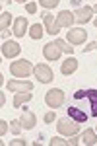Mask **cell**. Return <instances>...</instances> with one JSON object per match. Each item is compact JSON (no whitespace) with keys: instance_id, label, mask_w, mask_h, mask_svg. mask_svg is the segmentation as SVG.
Segmentation results:
<instances>
[{"instance_id":"34","label":"cell","mask_w":97,"mask_h":146,"mask_svg":"<svg viewBox=\"0 0 97 146\" xmlns=\"http://www.w3.org/2000/svg\"><path fill=\"white\" fill-rule=\"evenodd\" d=\"M70 2H72L74 6H78V8H80V2H82V0H70Z\"/></svg>"},{"instance_id":"12","label":"cell","mask_w":97,"mask_h":146,"mask_svg":"<svg viewBox=\"0 0 97 146\" xmlns=\"http://www.w3.org/2000/svg\"><path fill=\"white\" fill-rule=\"evenodd\" d=\"M76 70H78V60H76L74 56L66 58L64 62L60 64V72H62V76H70V74H74Z\"/></svg>"},{"instance_id":"21","label":"cell","mask_w":97,"mask_h":146,"mask_svg":"<svg viewBox=\"0 0 97 146\" xmlns=\"http://www.w3.org/2000/svg\"><path fill=\"white\" fill-rule=\"evenodd\" d=\"M54 43H56V47H58L62 53H68V55H72V53H74V47H70V43L64 41V39H56Z\"/></svg>"},{"instance_id":"15","label":"cell","mask_w":97,"mask_h":146,"mask_svg":"<svg viewBox=\"0 0 97 146\" xmlns=\"http://www.w3.org/2000/svg\"><path fill=\"white\" fill-rule=\"evenodd\" d=\"M84 144L87 146H93L97 144V131H93V129H86L84 133H82V138H80Z\"/></svg>"},{"instance_id":"14","label":"cell","mask_w":97,"mask_h":146,"mask_svg":"<svg viewBox=\"0 0 97 146\" xmlns=\"http://www.w3.org/2000/svg\"><path fill=\"white\" fill-rule=\"evenodd\" d=\"M14 35L16 37H23V35L27 33V20L25 18H16L14 20Z\"/></svg>"},{"instance_id":"9","label":"cell","mask_w":97,"mask_h":146,"mask_svg":"<svg viewBox=\"0 0 97 146\" xmlns=\"http://www.w3.org/2000/svg\"><path fill=\"white\" fill-rule=\"evenodd\" d=\"M20 51H22V47H20V43H16V41H4L2 43V56H6V58L18 56Z\"/></svg>"},{"instance_id":"38","label":"cell","mask_w":97,"mask_h":146,"mask_svg":"<svg viewBox=\"0 0 97 146\" xmlns=\"http://www.w3.org/2000/svg\"><path fill=\"white\" fill-rule=\"evenodd\" d=\"M2 2H12V0H2Z\"/></svg>"},{"instance_id":"3","label":"cell","mask_w":97,"mask_h":146,"mask_svg":"<svg viewBox=\"0 0 97 146\" xmlns=\"http://www.w3.org/2000/svg\"><path fill=\"white\" fill-rule=\"evenodd\" d=\"M45 103L51 107V109H58L62 103H64V92L58 90V88H53L45 94Z\"/></svg>"},{"instance_id":"25","label":"cell","mask_w":97,"mask_h":146,"mask_svg":"<svg viewBox=\"0 0 97 146\" xmlns=\"http://www.w3.org/2000/svg\"><path fill=\"white\" fill-rule=\"evenodd\" d=\"M25 12H27V14H35V12H37V4H35V2H27V4H25Z\"/></svg>"},{"instance_id":"19","label":"cell","mask_w":97,"mask_h":146,"mask_svg":"<svg viewBox=\"0 0 97 146\" xmlns=\"http://www.w3.org/2000/svg\"><path fill=\"white\" fill-rule=\"evenodd\" d=\"M43 33H47V31H43V25H41V23H33L31 29H29V35H31V39H35V41L41 39Z\"/></svg>"},{"instance_id":"22","label":"cell","mask_w":97,"mask_h":146,"mask_svg":"<svg viewBox=\"0 0 97 146\" xmlns=\"http://www.w3.org/2000/svg\"><path fill=\"white\" fill-rule=\"evenodd\" d=\"M58 2H60V0H39V4H41L43 8H51V10L58 6Z\"/></svg>"},{"instance_id":"32","label":"cell","mask_w":97,"mask_h":146,"mask_svg":"<svg viewBox=\"0 0 97 146\" xmlns=\"http://www.w3.org/2000/svg\"><path fill=\"white\" fill-rule=\"evenodd\" d=\"M10 33H14V31H10V29H4V31H2V39H6Z\"/></svg>"},{"instance_id":"13","label":"cell","mask_w":97,"mask_h":146,"mask_svg":"<svg viewBox=\"0 0 97 146\" xmlns=\"http://www.w3.org/2000/svg\"><path fill=\"white\" fill-rule=\"evenodd\" d=\"M20 121H22V127H23V129H27V131H29V129H33V127L37 125V117H35V113H33V111L25 109Z\"/></svg>"},{"instance_id":"20","label":"cell","mask_w":97,"mask_h":146,"mask_svg":"<svg viewBox=\"0 0 97 146\" xmlns=\"http://www.w3.org/2000/svg\"><path fill=\"white\" fill-rule=\"evenodd\" d=\"M10 23H12V14L10 12H2V14H0V31L8 29Z\"/></svg>"},{"instance_id":"1","label":"cell","mask_w":97,"mask_h":146,"mask_svg":"<svg viewBox=\"0 0 97 146\" xmlns=\"http://www.w3.org/2000/svg\"><path fill=\"white\" fill-rule=\"evenodd\" d=\"M33 64L29 60H25V58H20V60H16V62H12L10 64V72L14 78H27V76H31L33 74Z\"/></svg>"},{"instance_id":"8","label":"cell","mask_w":97,"mask_h":146,"mask_svg":"<svg viewBox=\"0 0 97 146\" xmlns=\"http://www.w3.org/2000/svg\"><path fill=\"white\" fill-rule=\"evenodd\" d=\"M43 23H45V29L49 35H56L60 31V27L56 25V16H53L51 12H45L43 14Z\"/></svg>"},{"instance_id":"36","label":"cell","mask_w":97,"mask_h":146,"mask_svg":"<svg viewBox=\"0 0 97 146\" xmlns=\"http://www.w3.org/2000/svg\"><path fill=\"white\" fill-rule=\"evenodd\" d=\"M93 12H97V4H95V6H93Z\"/></svg>"},{"instance_id":"17","label":"cell","mask_w":97,"mask_h":146,"mask_svg":"<svg viewBox=\"0 0 97 146\" xmlns=\"http://www.w3.org/2000/svg\"><path fill=\"white\" fill-rule=\"evenodd\" d=\"M33 98L31 92H18L16 96H14V107H20L23 103H27V101Z\"/></svg>"},{"instance_id":"6","label":"cell","mask_w":97,"mask_h":146,"mask_svg":"<svg viewBox=\"0 0 97 146\" xmlns=\"http://www.w3.org/2000/svg\"><path fill=\"white\" fill-rule=\"evenodd\" d=\"M6 88H8L10 92H16V94H18V92H31L33 84L29 82V80H20L18 78V80H10V82L6 84Z\"/></svg>"},{"instance_id":"31","label":"cell","mask_w":97,"mask_h":146,"mask_svg":"<svg viewBox=\"0 0 97 146\" xmlns=\"http://www.w3.org/2000/svg\"><path fill=\"white\" fill-rule=\"evenodd\" d=\"M78 142H80V138H76V135L72 136L70 140H68V144H70V146H76V144H78Z\"/></svg>"},{"instance_id":"30","label":"cell","mask_w":97,"mask_h":146,"mask_svg":"<svg viewBox=\"0 0 97 146\" xmlns=\"http://www.w3.org/2000/svg\"><path fill=\"white\" fill-rule=\"evenodd\" d=\"M10 144H12V146H18V144H20V146H25V144H27V142H25V140H22V138H20V140H12Z\"/></svg>"},{"instance_id":"4","label":"cell","mask_w":97,"mask_h":146,"mask_svg":"<svg viewBox=\"0 0 97 146\" xmlns=\"http://www.w3.org/2000/svg\"><path fill=\"white\" fill-rule=\"evenodd\" d=\"M33 74H35V78L39 80L41 84H49V82H53V78H54L51 66H49V64H43V62H41V64H35Z\"/></svg>"},{"instance_id":"18","label":"cell","mask_w":97,"mask_h":146,"mask_svg":"<svg viewBox=\"0 0 97 146\" xmlns=\"http://www.w3.org/2000/svg\"><path fill=\"white\" fill-rule=\"evenodd\" d=\"M86 98L91 103V115L97 117V90H86Z\"/></svg>"},{"instance_id":"2","label":"cell","mask_w":97,"mask_h":146,"mask_svg":"<svg viewBox=\"0 0 97 146\" xmlns=\"http://www.w3.org/2000/svg\"><path fill=\"white\" fill-rule=\"evenodd\" d=\"M56 129H58V133L60 135H64V136H74L80 133V123L78 121H74L72 117L70 119H58L56 121Z\"/></svg>"},{"instance_id":"26","label":"cell","mask_w":97,"mask_h":146,"mask_svg":"<svg viewBox=\"0 0 97 146\" xmlns=\"http://www.w3.org/2000/svg\"><path fill=\"white\" fill-rule=\"evenodd\" d=\"M8 125H10V123H6L4 119L0 121V136H2V138H4V135H6V131H8Z\"/></svg>"},{"instance_id":"16","label":"cell","mask_w":97,"mask_h":146,"mask_svg":"<svg viewBox=\"0 0 97 146\" xmlns=\"http://www.w3.org/2000/svg\"><path fill=\"white\" fill-rule=\"evenodd\" d=\"M68 117H72L74 121H78V123H86L87 121V115L82 109H78V107H68Z\"/></svg>"},{"instance_id":"27","label":"cell","mask_w":97,"mask_h":146,"mask_svg":"<svg viewBox=\"0 0 97 146\" xmlns=\"http://www.w3.org/2000/svg\"><path fill=\"white\" fill-rule=\"evenodd\" d=\"M53 121H56V115H54V111H49L47 115H45V123H53Z\"/></svg>"},{"instance_id":"11","label":"cell","mask_w":97,"mask_h":146,"mask_svg":"<svg viewBox=\"0 0 97 146\" xmlns=\"http://www.w3.org/2000/svg\"><path fill=\"white\" fill-rule=\"evenodd\" d=\"M74 23V14L72 12H68V10H62L58 16H56V25L62 29V27H70Z\"/></svg>"},{"instance_id":"10","label":"cell","mask_w":97,"mask_h":146,"mask_svg":"<svg viewBox=\"0 0 97 146\" xmlns=\"http://www.w3.org/2000/svg\"><path fill=\"white\" fill-rule=\"evenodd\" d=\"M60 49L56 47V43H47V45L43 47V55L47 60H58L60 58Z\"/></svg>"},{"instance_id":"29","label":"cell","mask_w":97,"mask_h":146,"mask_svg":"<svg viewBox=\"0 0 97 146\" xmlns=\"http://www.w3.org/2000/svg\"><path fill=\"white\" fill-rule=\"evenodd\" d=\"M86 98V90H78L74 94V100H84Z\"/></svg>"},{"instance_id":"23","label":"cell","mask_w":97,"mask_h":146,"mask_svg":"<svg viewBox=\"0 0 97 146\" xmlns=\"http://www.w3.org/2000/svg\"><path fill=\"white\" fill-rule=\"evenodd\" d=\"M20 129H23L22 121H12V123H10V131L14 133V135H20Z\"/></svg>"},{"instance_id":"37","label":"cell","mask_w":97,"mask_h":146,"mask_svg":"<svg viewBox=\"0 0 97 146\" xmlns=\"http://www.w3.org/2000/svg\"><path fill=\"white\" fill-rule=\"evenodd\" d=\"M16 2H27V0H16Z\"/></svg>"},{"instance_id":"35","label":"cell","mask_w":97,"mask_h":146,"mask_svg":"<svg viewBox=\"0 0 97 146\" xmlns=\"http://www.w3.org/2000/svg\"><path fill=\"white\" fill-rule=\"evenodd\" d=\"M93 25H95V27H97V18H95V20H93Z\"/></svg>"},{"instance_id":"33","label":"cell","mask_w":97,"mask_h":146,"mask_svg":"<svg viewBox=\"0 0 97 146\" xmlns=\"http://www.w3.org/2000/svg\"><path fill=\"white\" fill-rule=\"evenodd\" d=\"M4 103H6V98H4V94H2V96H0V105L4 107Z\"/></svg>"},{"instance_id":"24","label":"cell","mask_w":97,"mask_h":146,"mask_svg":"<svg viewBox=\"0 0 97 146\" xmlns=\"http://www.w3.org/2000/svg\"><path fill=\"white\" fill-rule=\"evenodd\" d=\"M66 144H68V140L60 138V136H54V138H51V146H66Z\"/></svg>"},{"instance_id":"7","label":"cell","mask_w":97,"mask_h":146,"mask_svg":"<svg viewBox=\"0 0 97 146\" xmlns=\"http://www.w3.org/2000/svg\"><path fill=\"white\" fill-rule=\"evenodd\" d=\"M91 14H93V8H91V6H80V8L74 12V22L76 23L91 22Z\"/></svg>"},{"instance_id":"5","label":"cell","mask_w":97,"mask_h":146,"mask_svg":"<svg viewBox=\"0 0 97 146\" xmlns=\"http://www.w3.org/2000/svg\"><path fill=\"white\" fill-rule=\"evenodd\" d=\"M86 39H87V31L84 27H74L66 33V41L70 45H82V43H86Z\"/></svg>"},{"instance_id":"28","label":"cell","mask_w":97,"mask_h":146,"mask_svg":"<svg viewBox=\"0 0 97 146\" xmlns=\"http://www.w3.org/2000/svg\"><path fill=\"white\" fill-rule=\"evenodd\" d=\"M89 51H97V41H91L87 47H84V53H89Z\"/></svg>"}]
</instances>
